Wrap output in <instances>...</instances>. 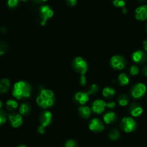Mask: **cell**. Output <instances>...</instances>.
<instances>
[{"mask_svg":"<svg viewBox=\"0 0 147 147\" xmlns=\"http://www.w3.org/2000/svg\"><path fill=\"white\" fill-rule=\"evenodd\" d=\"M120 126L126 133H131L136 130V122L132 117H124L121 121Z\"/></svg>","mask_w":147,"mask_h":147,"instance_id":"5","label":"cell"},{"mask_svg":"<svg viewBox=\"0 0 147 147\" xmlns=\"http://www.w3.org/2000/svg\"><path fill=\"white\" fill-rule=\"evenodd\" d=\"M115 89L111 87H106L103 88V92H102V94L104 96L105 98H111L113 97L115 95Z\"/></svg>","mask_w":147,"mask_h":147,"instance_id":"20","label":"cell"},{"mask_svg":"<svg viewBox=\"0 0 147 147\" xmlns=\"http://www.w3.org/2000/svg\"><path fill=\"white\" fill-rule=\"evenodd\" d=\"M113 4L115 7L123 8L126 5V1H123V0H115L113 1Z\"/></svg>","mask_w":147,"mask_h":147,"instance_id":"26","label":"cell"},{"mask_svg":"<svg viewBox=\"0 0 147 147\" xmlns=\"http://www.w3.org/2000/svg\"><path fill=\"white\" fill-rule=\"evenodd\" d=\"M135 17L139 21H145L147 20V5L143 4L135 9Z\"/></svg>","mask_w":147,"mask_h":147,"instance_id":"12","label":"cell"},{"mask_svg":"<svg viewBox=\"0 0 147 147\" xmlns=\"http://www.w3.org/2000/svg\"><path fill=\"white\" fill-rule=\"evenodd\" d=\"M142 73H143L144 76L147 77V65L144 66L143 69H142Z\"/></svg>","mask_w":147,"mask_h":147,"instance_id":"34","label":"cell"},{"mask_svg":"<svg viewBox=\"0 0 147 147\" xmlns=\"http://www.w3.org/2000/svg\"><path fill=\"white\" fill-rule=\"evenodd\" d=\"M31 111V107L30 104L27 103H22L20 106V114L21 116H27L30 113Z\"/></svg>","mask_w":147,"mask_h":147,"instance_id":"19","label":"cell"},{"mask_svg":"<svg viewBox=\"0 0 147 147\" xmlns=\"http://www.w3.org/2000/svg\"><path fill=\"white\" fill-rule=\"evenodd\" d=\"M8 118L12 127L18 128L22 124V116H21L20 113H11V114L8 115Z\"/></svg>","mask_w":147,"mask_h":147,"instance_id":"10","label":"cell"},{"mask_svg":"<svg viewBox=\"0 0 147 147\" xmlns=\"http://www.w3.org/2000/svg\"><path fill=\"white\" fill-rule=\"evenodd\" d=\"M31 86L30 83L24 80H20L14 83L12 90V95L18 100L27 98L31 96Z\"/></svg>","mask_w":147,"mask_h":147,"instance_id":"1","label":"cell"},{"mask_svg":"<svg viewBox=\"0 0 147 147\" xmlns=\"http://www.w3.org/2000/svg\"><path fill=\"white\" fill-rule=\"evenodd\" d=\"M6 107L9 111H13L14 109H17L18 107V103L14 100H8L6 102Z\"/></svg>","mask_w":147,"mask_h":147,"instance_id":"22","label":"cell"},{"mask_svg":"<svg viewBox=\"0 0 147 147\" xmlns=\"http://www.w3.org/2000/svg\"><path fill=\"white\" fill-rule=\"evenodd\" d=\"M53 119V114L49 111H45L40 114V126L38 127V132L41 134L45 133V130L46 128L51 123Z\"/></svg>","mask_w":147,"mask_h":147,"instance_id":"3","label":"cell"},{"mask_svg":"<svg viewBox=\"0 0 147 147\" xmlns=\"http://www.w3.org/2000/svg\"><path fill=\"white\" fill-rule=\"evenodd\" d=\"M89 129L94 132H100L105 129V126L102 121L99 119L95 118L90 121L89 123Z\"/></svg>","mask_w":147,"mask_h":147,"instance_id":"9","label":"cell"},{"mask_svg":"<svg viewBox=\"0 0 147 147\" xmlns=\"http://www.w3.org/2000/svg\"><path fill=\"white\" fill-rule=\"evenodd\" d=\"M10 81L7 78H3L0 80V93H5L10 88Z\"/></svg>","mask_w":147,"mask_h":147,"instance_id":"17","label":"cell"},{"mask_svg":"<svg viewBox=\"0 0 147 147\" xmlns=\"http://www.w3.org/2000/svg\"><path fill=\"white\" fill-rule=\"evenodd\" d=\"M120 136V132H119V130L116 129H112L110 131V133H109V138H110V139H111V140L113 141L118 140V139H119Z\"/></svg>","mask_w":147,"mask_h":147,"instance_id":"24","label":"cell"},{"mask_svg":"<svg viewBox=\"0 0 147 147\" xmlns=\"http://www.w3.org/2000/svg\"><path fill=\"white\" fill-rule=\"evenodd\" d=\"M65 147H78L77 143L76 142V141L70 139V140L66 142L65 144Z\"/></svg>","mask_w":147,"mask_h":147,"instance_id":"29","label":"cell"},{"mask_svg":"<svg viewBox=\"0 0 147 147\" xmlns=\"http://www.w3.org/2000/svg\"><path fill=\"white\" fill-rule=\"evenodd\" d=\"M78 111L80 113V116L84 119H88L90 116V113H91V109L90 107L86 106H82L78 109Z\"/></svg>","mask_w":147,"mask_h":147,"instance_id":"18","label":"cell"},{"mask_svg":"<svg viewBox=\"0 0 147 147\" xmlns=\"http://www.w3.org/2000/svg\"><path fill=\"white\" fill-rule=\"evenodd\" d=\"M2 108V102L0 100V109H1Z\"/></svg>","mask_w":147,"mask_h":147,"instance_id":"38","label":"cell"},{"mask_svg":"<svg viewBox=\"0 0 147 147\" xmlns=\"http://www.w3.org/2000/svg\"><path fill=\"white\" fill-rule=\"evenodd\" d=\"M115 106H116V103L115 102H109V103H107V105H106V107L111 109H113Z\"/></svg>","mask_w":147,"mask_h":147,"instance_id":"33","label":"cell"},{"mask_svg":"<svg viewBox=\"0 0 147 147\" xmlns=\"http://www.w3.org/2000/svg\"><path fill=\"white\" fill-rule=\"evenodd\" d=\"M75 99L80 105H84L89 100V95L87 92H78L75 95Z\"/></svg>","mask_w":147,"mask_h":147,"instance_id":"15","label":"cell"},{"mask_svg":"<svg viewBox=\"0 0 147 147\" xmlns=\"http://www.w3.org/2000/svg\"><path fill=\"white\" fill-rule=\"evenodd\" d=\"M111 65L116 70H123L126 65V60L123 56L114 55L111 58Z\"/></svg>","mask_w":147,"mask_h":147,"instance_id":"8","label":"cell"},{"mask_svg":"<svg viewBox=\"0 0 147 147\" xmlns=\"http://www.w3.org/2000/svg\"><path fill=\"white\" fill-rule=\"evenodd\" d=\"M73 67L76 72L81 75H85L88 71V63L82 57H76L73 61Z\"/></svg>","mask_w":147,"mask_h":147,"instance_id":"4","label":"cell"},{"mask_svg":"<svg viewBox=\"0 0 147 147\" xmlns=\"http://www.w3.org/2000/svg\"><path fill=\"white\" fill-rule=\"evenodd\" d=\"M55 101L54 92L50 89H42L36 98V102L42 109H47L54 105Z\"/></svg>","mask_w":147,"mask_h":147,"instance_id":"2","label":"cell"},{"mask_svg":"<svg viewBox=\"0 0 147 147\" xmlns=\"http://www.w3.org/2000/svg\"><path fill=\"white\" fill-rule=\"evenodd\" d=\"M80 83L82 86H86V83H87V78H86V76L85 75H81L80 76Z\"/></svg>","mask_w":147,"mask_h":147,"instance_id":"31","label":"cell"},{"mask_svg":"<svg viewBox=\"0 0 147 147\" xmlns=\"http://www.w3.org/2000/svg\"><path fill=\"white\" fill-rule=\"evenodd\" d=\"M122 10H123V12L124 13V14H125V13H127V9L125 8V7H123V9H122Z\"/></svg>","mask_w":147,"mask_h":147,"instance_id":"36","label":"cell"},{"mask_svg":"<svg viewBox=\"0 0 147 147\" xmlns=\"http://www.w3.org/2000/svg\"><path fill=\"white\" fill-rule=\"evenodd\" d=\"M116 119H117L116 114L113 111L108 112L103 116V121L106 124H110V123H113V122L116 121Z\"/></svg>","mask_w":147,"mask_h":147,"instance_id":"16","label":"cell"},{"mask_svg":"<svg viewBox=\"0 0 147 147\" xmlns=\"http://www.w3.org/2000/svg\"><path fill=\"white\" fill-rule=\"evenodd\" d=\"M118 80H119V83H120L121 86H126L129 83V78L126 73H121L119 76V78H118Z\"/></svg>","mask_w":147,"mask_h":147,"instance_id":"21","label":"cell"},{"mask_svg":"<svg viewBox=\"0 0 147 147\" xmlns=\"http://www.w3.org/2000/svg\"><path fill=\"white\" fill-rule=\"evenodd\" d=\"M67 4L70 7H75L77 4V1L76 0H68L67 1Z\"/></svg>","mask_w":147,"mask_h":147,"instance_id":"32","label":"cell"},{"mask_svg":"<svg viewBox=\"0 0 147 147\" xmlns=\"http://www.w3.org/2000/svg\"><path fill=\"white\" fill-rule=\"evenodd\" d=\"M6 28L5 27H1V32H6Z\"/></svg>","mask_w":147,"mask_h":147,"instance_id":"37","label":"cell"},{"mask_svg":"<svg viewBox=\"0 0 147 147\" xmlns=\"http://www.w3.org/2000/svg\"><path fill=\"white\" fill-rule=\"evenodd\" d=\"M106 105H107V103H106L104 100H101V99H98V100H95L93 103L92 111L94 113L100 114V113H102L105 111L106 108Z\"/></svg>","mask_w":147,"mask_h":147,"instance_id":"13","label":"cell"},{"mask_svg":"<svg viewBox=\"0 0 147 147\" xmlns=\"http://www.w3.org/2000/svg\"><path fill=\"white\" fill-rule=\"evenodd\" d=\"M17 147H27V146H25V145H20V146H18Z\"/></svg>","mask_w":147,"mask_h":147,"instance_id":"39","label":"cell"},{"mask_svg":"<svg viewBox=\"0 0 147 147\" xmlns=\"http://www.w3.org/2000/svg\"><path fill=\"white\" fill-rule=\"evenodd\" d=\"M129 73H130V74L133 76L139 75V67H138L137 65H131L130 67V70H129Z\"/></svg>","mask_w":147,"mask_h":147,"instance_id":"25","label":"cell"},{"mask_svg":"<svg viewBox=\"0 0 147 147\" xmlns=\"http://www.w3.org/2000/svg\"><path fill=\"white\" fill-rule=\"evenodd\" d=\"M7 121V116L4 111L0 109V125L4 124Z\"/></svg>","mask_w":147,"mask_h":147,"instance_id":"27","label":"cell"},{"mask_svg":"<svg viewBox=\"0 0 147 147\" xmlns=\"http://www.w3.org/2000/svg\"><path fill=\"white\" fill-rule=\"evenodd\" d=\"M143 108L136 103H133L129 106V113L133 117H139L143 113Z\"/></svg>","mask_w":147,"mask_h":147,"instance_id":"14","label":"cell"},{"mask_svg":"<svg viewBox=\"0 0 147 147\" xmlns=\"http://www.w3.org/2000/svg\"><path fill=\"white\" fill-rule=\"evenodd\" d=\"M131 57L134 62L139 64H143L147 61V55L142 50H136L134 52Z\"/></svg>","mask_w":147,"mask_h":147,"instance_id":"11","label":"cell"},{"mask_svg":"<svg viewBox=\"0 0 147 147\" xmlns=\"http://www.w3.org/2000/svg\"><path fill=\"white\" fill-rule=\"evenodd\" d=\"M98 90V86L96 84H93L91 86H90L88 91L87 93L88 95H93V94H95Z\"/></svg>","mask_w":147,"mask_h":147,"instance_id":"28","label":"cell"},{"mask_svg":"<svg viewBox=\"0 0 147 147\" xmlns=\"http://www.w3.org/2000/svg\"><path fill=\"white\" fill-rule=\"evenodd\" d=\"M18 3V0H9V1H7V4H8L9 7H11V8H14V7H17Z\"/></svg>","mask_w":147,"mask_h":147,"instance_id":"30","label":"cell"},{"mask_svg":"<svg viewBox=\"0 0 147 147\" xmlns=\"http://www.w3.org/2000/svg\"><path fill=\"white\" fill-rule=\"evenodd\" d=\"M143 46H144V50L146 52H147V38L143 42Z\"/></svg>","mask_w":147,"mask_h":147,"instance_id":"35","label":"cell"},{"mask_svg":"<svg viewBox=\"0 0 147 147\" xmlns=\"http://www.w3.org/2000/svg\"><path fill=\"white\" fill-rule=\"evenodd\" d=\"M145 30H146V31L147 32V24H146V26H145Z\"/></svg>","mask_w":147,"mask_h":147,"instance_id":"40","label":"cell"},{"mask_svg":"<svg viewBox=\"0 0 147 147\" xmlns=\"http://www.w3.org/2000/svg\"><path fill=\"white\" fill-rule=\"evenodd\" d=\"M118 102H119V105L121 106H126L129 104V98L128 97V96L125 94L121 95L118 98Z\"/></svg>","mask_w":147,"mask_h":147,"instance_id":"23","label":"cell"},{"mask_svg":"<svg viewBox=\"0 0 147 147\" xmlns=\"http://www.w3.org/2000/svg\"><path fill=\"white\" fill-rule=\"evenodd\" d=\"M40 14L42 17V22H41V25L45 26L46 24V22L48 20L53 17L54 15V11L53 10L50 8V7L47 4H44L42 5L40 7Z\"/></svg>","mask_w":147,"mask_h":147,"instance_id":"6","label":"cell"},{"mask_svg":"<svg viewBox=\"0 0 147 147\" xmlns=\"http://www.w3.org/2000/svg\"><path fill=\"white\" fill-rule=\"evenodd\" d=\"M146 86L143 83H138L132 87L131 93L134 98L139 99L145 96L146 93Z\"/></svg>","mask_w":147,"mask_h":147,"instance_id":"7","label":"cell"}]
</instances>
